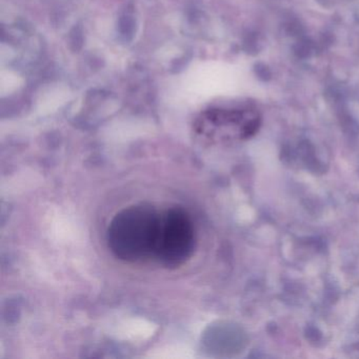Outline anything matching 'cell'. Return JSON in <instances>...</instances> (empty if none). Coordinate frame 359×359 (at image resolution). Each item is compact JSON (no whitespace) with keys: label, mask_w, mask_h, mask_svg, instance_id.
I'll list each match as a JSON object with an SVG mask.
<instances>
[{"label":"cell","mask_w":359,"mask_h":359,"mask_svg":"<svg viewBox=\"0 0 359 359\" xmlns=\"http://www.w3.org/2000/svg\"><path fill=\"white\" fill-rule=\"evenodd\" d=\"M161 212L148 203L130 205L111 220L107 231V243L111 253L121 262L153 260Z\"/></svg>","instance_id":"obj_1"},{"label":"cell","mask_w":359,"mask_h":359,"mask_svg":"<svg viewBox=\"0 0 359 359\" xmlns=\"http://www.w3.org/2000/svg\"><path fill=\"white\" fill-rule=\"evenodd\" d=\"M195 247L196 232L188 212L182 208H170L161 212L153 262L163 268H180L191 259Z\"/></svg>","instance_id":"obj_2"},{"label":"cell","mask_w":359,"mask_h":359,"mask_svg":"<svg viewBox=\"0 0 359 359\" xmlns=\"http://www.w3.org/2000/svg\"><path fill=\"white\" fill-rule=\"evenodd\" d=\"M260 123V115L251 109H210L195 121L194 131L209 144H232L255 135Z\"/></svg>","instance_id":"obj_3"}]
</instances>
